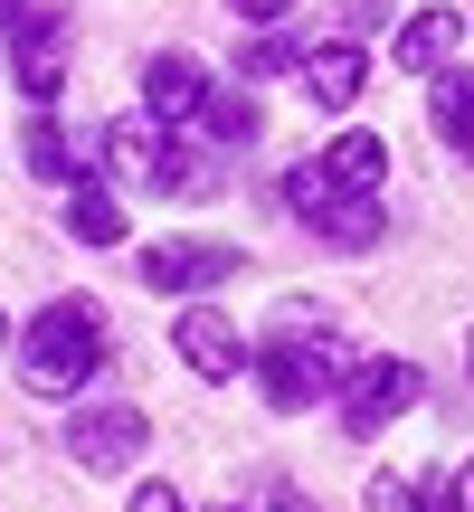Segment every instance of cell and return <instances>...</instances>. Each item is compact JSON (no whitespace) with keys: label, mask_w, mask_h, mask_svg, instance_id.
<instances>
[{"label":"cell","mask_w":474,"mask_h":512,"mask_svg":"<svg viewBox=\"0 0 474 512\" xmlns=\"http://www.w3.org/2000/svg\"><path fill=\"white\" fill-rule=\"evenodd\" d=\"M285 200H294V219H304L313 238H332V247H351V256L380 247V209H370L361 190H342L323 162H294L285 171Z\"/></svg>","instance_id":"obj_2"},{"label":"cell","mask_w":474,"mask_h":512,"mask_svg":"<svg viewBox=\"0 0 474 512\" xmlns=\"http://www.w3.org/2000/svg\"><path fill=\"white\" fill-rule=\"evenodd\" d=\"M133 512H190V503L171 494V484H133Z\"/></svg>","instance_id":"obj_21"},{"label":"cell","mask_w":474,"mask_h":512,"mask_svg":"<svg viewBox=\"0 0 474 512\" xmlns=\"http://www.w3.org/2000/svg\"><path fill=\"white\" fill-rule=\"evenodd\" d=\"M285 67H304L294 38H256V48H247V76H285Z\"/></svg>","instance_id":"obj_18"},{"label":"cell","mask_w":474,"mask_h":512,"mask_svg":"<svg viewBox=\"0 0 474 512\" xmlns=\"http://www.w3.org/2000/svg\"><path fill=\"white\" fill-rule=\"evenodd\" d=\"M418 361H370V370H351V399H342V427L351 437H380L399 408H418Z\"/></svg>","instance_id":"obj_6"},{"label":"cell","mask_w":474,"mask_h":512,"mask_svg":"<svg viewBox=\"0 0 474 512\" xmlns=\"http://www.w3.org/2000/svg\"><path fill=\"white\" fill-rule=\"evenodd\" d=\"M446 484H456V512H474V456H465V465H456Z\"/></svg>","instance_id":"obj_24"},{"label":"cell","mask_w":474,"mask_h":512,"mask_svg":"<svg viewBox=\"0 0 474 512\" xmlns=\"http://www.w3.org/2000/svg\"><path fill=\"white\" fill-rule=\"evenodd\" d=\"M200 124L219 133V143H256V105H247V95H228V86H209V105H200Z\"/></svg>","instance_id":"obj_16"},{"label":"cell","mask_w":474,"mask_h":512,"mask_svg":"<svg viewBox=\"0 0 474 512\" xmlns=\"http://www.w3.org/2000/svg\"><path fill=\"white\" fill-rule=\"evenodd\" d=\"M143 95H152V114H171V124H190V114L209 105V76L190 67V57H152V67H143Z\"/></svg>","instance_id":"obj_10"},{"label":"cell","mask_w":474,"mask_h":512,"mask_svg":"<svg viewBox=\"0 0 474 512\" xmlns=\"http://www.w3.org/2000/svg\"><path fill=\"white\" fill-rule=\"evenodd\" d=\"M332 10H342V29H380V19H389L380 0H332Z\"/></svg>","instance_id":"obj_22"},{"label":"cell","mask_w":474,"mask_h":512,"mask_svg":"<svg viewBox=\"0 0 474 512\" xmlns=\"http://www.w3.org/2000/svg\"><path fill=\"white\" fill-rule=\"evenodd\" d=\"M408 503H418V484H408V475H380V484H370V512H408Z\"/></svg>","instance_id":"obj_19"},{"label":"cell","mask_w":474,"mask_h":512,"mask_svg":"<svg viewBox=\"0 0 474 512\" xmlns=\"http://www.w3.org/2000/svg\"><path fill=\"white\" fill-rule=\"evenodd\" d=\"M38 19H48V10H38V0H0V38H29Z\"/></svg>","instance_id":"obj_20"},{"label":"cell","mask_w":474,"mask_h":512,"mask_svg":"<svg viewBox=\"0 0 474 512\" xmlns=\"http://www.w3.org/2000/svg\"><path fill=\"white\" fill-rule=\"evenodd\" d=\"M275 512H313V494H275Z\"/></svg>","instance_id":"obj_26"},{"label":"cell","mask_w":474,"mask_h":512,"mask_svg":"<svg viewBox=\"0 0 474 512\" xmlns=\"http://www.w3.org/2000/svg\"><path fill=\"white\" fill-rule=\"evenodd\" d=\"M95 351H105L95 304H48L29 323V351H19V361H29V389H38V399H67V389L95 370Z\"/></svg>","instance_id":"obj_1"},{"label":"cell","mask_w":474,"mask_h":512,"mask_svg":"<svg viewBox=\"0 0 474 512\" xmlns=\"http://www.w3.org/2000/svg\"><path fill=\"white\" fill-rule=\"evenodd\" d=\"M105 162L124 171V181H162V143H152V124H114L105 133Z\"/></svg>","instance_id":"obj_14"},{"label":"cell","mask_w":474,"mask_h":512,"mask_svg":"<svg viewBox=\"0 0 474 512\" xmlns=\"http://www.w3.org/2000/svg\"><path fill=\"white\" fill-rule=\"evenodd\" d=\"M323 171H332L342 190H361V200H370V190L389 181V143H380V133H342V143L323 152Z\"/></svg>","instance_id":"obj_12"},{"label":"cell","mask_w":474,"mask_h":512,"mask_svg":"<svg viewBox=\"0 0 474 512\" xmlns=\"http://www.w3.org/2000/svg\"><path fill=\"white\" fill-rule=\"evenodd\" d=\"M67 228H76V238H86V247H114V238H124V209H114L105 200V190H76V200H67Z\"/></svg>","instance_id":"obj_15"},{"label":"cell","mask_w":474,"mask_h":512,"mask_svg":"<svg viewBox=\"0 0 474 512\" xmlns=\"http://www.w3.org/2000/svg\"><path fill=\"white\" fill-rule=\"evenodd\" d=\"M247 266V247H219V238H171V247H143V285L152 294H209Z\"/></svg>","instance_id":"obj_4"},{"label":"cell","mask_w":474,"mask_h":512,"mask_svg":"<svg viewBox=\"0 0 474 512\" xmlns=\"http://www.w3.org/2000/svg\"><path fill=\"white\" fill-rule=\"evenodd\" d=\"M171 342H181V361L200 370V380H237V370H247V342H237L228 313H181V323H171Z\"/></svg>","instance_id":"obj_7"},{"label":"cell","mask_w":474,"mask_h":512,"mask_svg":"<svg viewBox=\"0 0 474 512\" xmlns=\"http://www.w3.org/2000/svg\"><path fill=\"white\" fill-rule=\"evenodd\" d=\"M143 446H152L143 408H76V418H67V456L95 465V475H124Z\"/></svg>","instance_id":"obj_5"},{"label":"cell","mask_w":474,"mask_h":512,"mask_svg":"<svg viewBox=\"0 0 474 512\" xmlns=\"http://www.w3.org/2000/svg\"><path fill=\"white\" fill-rule=\"evenodd\" d=\"M29 171H38V181H76L86 162H76V143H67L57 124H38V133H29Z\"/></svg>","instance_id":"obj_17"},{"label":"cell","mask_w":474,"mask_h":512,"mask_svg":"<svg viewBox=\"0 0 474 512\" xmlns=\"http://www.w3.org/2000/svg\"><path fill=\"white\" fill-rule=\"evenodd\" d=\"M228 512H237V503H228Z\"/></svg>","instance_id":"obj_29"},{"label":"cell","mask_w":474,"mask_h":512,"mask_svg":"<svg viewBox=\"0 0 474 512\" xmlns=\"http://www.w3.org/2000/svg\"><path fill=\"white\" fill-rule=\"evenodd\" d=\"M427 105H437L446 152H456V162H474V76H437V95H427Z\"/></svg>","instance_id":"obj_13"},{"label":"cell","mask_w":474,"mask_h":512,"mask_svg":"<svg viewBox=\"0 0 474 512\" xmlns=\"http://www.w3.org/2000/svg\"><path fill=\"white\" fill-rule=\"evenodd\" d=\"M456 38H465V10H418V19L399 29V67H408V76H437L446 57H456Z\"/></svg>","instance_id":"obj_8"},{"label":"cell","mask_w":474,"mask_h":512,"mask_svg":"<svg viewBox=\"0 0 474 512\" xmlns=\"http://www.w3.org/2000/svg\"><path fill=\"white\" fill-rule=\"evenodd\" d=\"M361 48H351V38H332V48H304V95L313 105H351V95H361Z\"/></svg>","instance_id":"obj_11"},{"label":"cell","mask_w":474,"mask_h":512,"mask_svg":"<svg viewBox=\"0 0 474 512\" xmlns=\"http://www.w3.org/2000/svg\"><path fill=\"white\" fill-rule=\"evenodd\" d=\"M256 370H266V408H313L332 380H342V342L313 332V323H294V342H275Z\"/></svg>","instance_id":"obj_3"},{"label":"cell","mask_w":474,"mask_h":512,"mask_svg":"<svg viewBox=\"0 0 474 512\" xmlns=\"http://www.w3.org/2000/svg\"><path fill=\"white\" fill-rule=\"evenodd\" d=\"M237 10H247V19H285L294 0H237Z\"/></svg>","instance_id":"obj_25"},{"label":"cell","mask_w":474,"mask_h":512,"mask_svg":"<svg viewBox=\"0 0 474 512\" xmlns=\"http://www.w3.org/2000/svg\"><path fill=\"white\" fill-rule=\"evenodd\" d=\"M465 361H474V342H465Z\"/></svg>","instance_id":"obj_28"},{"label":"cell","mask_w":474,"mask_h":512,"mask_svg":"<svg viewBox=\"0 0 474 512\" xmlns=\"http://www.w3.org/2000/svg\"><path fill=\"white\" fill-rule=\"evenodd\" d=\"M408 512H456V484H446V475H437V484H427V494H418V503H408Z\"/></svg>","instance_id":"obj_23"},{"label":"cell","mask_w":474,"mask_h":512,"mask_svg":"<svg viewBox=\"0 0 474 512\" xmlns=\"http://www.w3.org/2000/svg\"><path fill=\"white\" fill-rule=\"evenodd\" d=\"M57 29H67V19H38L29 38H10V57H19V95H29V105H57V86H67V76H57Z\"/></svg>","instance_id":"obj_9"},{"label":"cell","mask_w":474,"mask_h":512,"mask_svg":"<svg viewBox=\"0 0 474 512\" xmlns=\"http://www.w3.org/2000/svg\"><path fill=\"white\" fill-rule=\"evenodd\" d=\"M0 342H10V313H0Z\"/></svg>","instance_id":"obj_27"}]
</instances>
